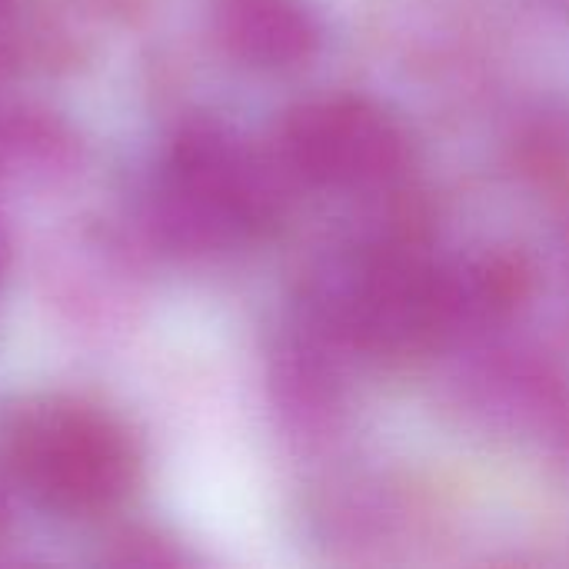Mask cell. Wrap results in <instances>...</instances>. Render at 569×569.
I'll use <instances>...</instances> for the list:
<instances>
[{
    "label": "cell",
    "mask_w": 569,
    "mask_h": 569,
    "mask_svg": "<svg viewBox=\"0 0 569 569\" xmlns=\"http://www.w3.org/2000/svg\"><path fill=\"white\" fill-rule=\"evenodd\" d=\"M3 447L23 490L67 517L117 507L137 480V450L127 430L73 397L23 400L7 417Z\"/></svg>",
    "instance_id": "1"
},
{
    "label": "cell",
    "mask_w": 569,
    "mask_h": 569,
    "mask_svg": "<svg viewBox=\"0 0 569 569\" xmlns=\"http://www.w3.org/2000/svg\"><path fill=\"white\" fill-rule=\"evenodd\" d=\"M160 217L170 237L217 247L263 230L277 217V190L263 160L220 123H190L163 167Z\"/></svg>",
    "instance_id": "2"
},
{
    "label": "cell",
    "mask_w": 569,
    "mask_h": 569,
    "mask_svg": "<svg viewBox=\"0 0 569 569\" xmlns=\"http://www.w3.org/2000/svg\"><path fill=\"white\" fill-rule=\"evenodd\" d=\"M337 320L377 357H413L463 320L460 280L410 247H380L347 277Z\"/></svg>",
    "instance_id": "3"
},
{
    "label": "cell",
    "mask_w": 569,
    "mask_h": 569,
    "mask_svg": "<svg viewBox=\"0 0 569 569\" xmlns=\"http://www.w3.org/2000/svg\"><path fill=\"white\" fill-rule=\"evenodd\" d=\"M280 153L297 177L317 187L367 190L400 177L407 133L367 97H317L287 113Z\"/></svg>",
    "instance_id": "4"
},
{
    "label": "cell",
    "mask_w": 569,
    "mask_h": 569,
    "mask_svg": "<svg viewBox=\"0 0 569 569\" xmlns=\"http://www.w3.org/2000/svg\"><path fill=\"white\" fill-rule=\"evenodd\" d=\"M210 20L223 50L260 70L300 67L320 47L307 0H210Z\"/></svg>",
    "instance_id": "5"
}]
</instances>
